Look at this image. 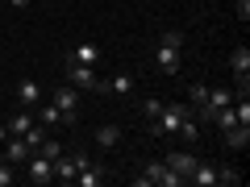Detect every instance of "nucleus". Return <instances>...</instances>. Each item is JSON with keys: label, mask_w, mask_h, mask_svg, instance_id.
I'll return each instance as SVG.
<instances>
[{"label": "nucleus", "mask_w": 250, "mask_h": 187, "mask_svg": "<svg viewBox=\"0 0 250 187\" xmlns=\"http://www.w3.org/2000/svg\"><path fill=\"white\" fill-rule=\"evenodd\" d=\"M179 46H184V34H179V29H167V34L159 37V54H154L159 71L171 75V79L179 75Z\"/></svg>", "instance_id": "1"}, {"label": "nucleus", "mask_w": 250, "mask_h": 187, "mask_svg": "<svg viewBox=\"0 0 250 187\" xmlns=\"http://www.w3.org/2000/svg\"><path fill=\"white\" fill-rule=\"evenodd\" d=\"M100 183H108V170L100 167V162H88V167L75 175V187H100Z\"/></svg>", "instance_id": "9"}, {"label": "nucleus", "mask_w": 250, "mask_h": 187, "mask_svg": "<svg viewBox=\"0 0 250 187\" xmlns=\"http://www.w3.org/2000/svg\"><path fill=\"white\" fill-rule=\"evenodd\" d=\"M9 4L13 9H29V0H9Z\"/></svg>", "instance_id": "25"}, {"label": "nucleus", "mask_w": 250, "mask_h": 187, "mask_svg": "<svg viewBox=\"0 0 250 187\" xmlns=\"http://www.w3.org/2000/svg\"><path fill=\"white\" fill-rule=\"evenodd\" d=\"M29 125H34V108H21V112L13 116L9 125H4V129H9V137H21V133L29 129Z\"/></svg>", "instance_id": "17"}, {"label": "nucleus", "mask_w": 250, "mask_h": 187, "mask_svg": "<svg viewBox=\"0 0 250 187\" xmlns=\"http://www.w3.org/2000/svg\"><path fill=\"white\" fill-rule=\"evenodd\" d=\"M238 21H242V25L250 21V0H238Z\"/></svg>", "instance_id": "24"}, {"label": "nucleus", "mask_w": 250, "mask_h": 187, "mask_svg": "<svg viewBox=\"0 0 250 187\" xmlns=\"http://www.w3.org/2000/svg\"><path fill=\"white\" fill-rule=\"evenodd\" d=\"M25 179L34 187H46V183H54V162L46 158V154H29V162H25Z\"/></svg>", "instance_id": "5"}, {"label": "nucleus", "mask_w": 250, "mask_h": 187, "mask_svg": "<svg viewBox=\"0 0 250 187\" xmlns=\"http://www.w3.org/2000/svg\"><path fill=\"white\" fill-rule=\"evenodd\" d=\"M0 162H4V154H0Z\"/></svg>", "instance_id": "27"}, {"label": "nucleus", "mask_w": 250, "mask_h": 187, "mask_svg": "<svg viewBox=\"0 0 250 187\" xmlns=\"http://www.w3.org/2000/svg\"><path fill=\"white\" fill-rule=\"evenodd\" d=\"M159 112H163V100H159V96H146V100H142V116H146V121H154Z\"/></svg>", "instance_id": "22"}, {"label": "nucleus", "mask_w": 250, "mask_h": 187, "mask_svg": "<svg viewBox=\"0 0 250 187\" xmlns=\"http://www.w3.org/2000/svg\"><path fill=\"white\" fill-rule=\"evenodd\" d=\"M233 96H238V92H229V88H208V112H217V108H229L233 104ZM208 125H213V121H208Z\"/></svg>", "instance_id": "15"}, {"label": "nucleus", "mask_w": 250, "mask_h": 187, "mask_svg": "<svg viewBox=\"0 0 250 187\" xmlns=\"http://www.w3.org/2000/svg\"><path fill=\"white\" fill-rule=\"evenodd\" d=\"M134 88H138V79L129 71H121V75H113V79H100V88L96 92H113V96H134Z\"/></svg>", "instance_id": "7"}, {"label": "nucleus", "mask_w": 250, "mask_h": 187, "mask_svg": "<svg viewBox=\"0 0 250 187\" xmlns=\"http://www.w3.org/2000/svg\"><path fill=\"white\" fill-rule=\"evenodd\" d=\"M4 137H9V129H4V125H0V142H4Z\"/></svg>", "instance_id": "26"}, {"label": "nucleus", "mask_w": 250, "mask_h": 187, "mask_svg": "<svg viewBox=\"0 0 250 187\" xmlns=\"http://www.w3.org/2000/svg\"><path fill=\"white\" fill-rule=\"evenodd\" d=\"M38 154H46V158H62V142H54V137H42V146H38Z\"/></svg>", "instance_id": "21"}, {"label": "nucleus", "mask_w": 250, "mask_h": 187, "mask_svg": "<svg viewBox=\"0 0 250 187\" xmlns=\"http://www.w3.org/2000/svg\"><path fill=\"white\" fill-rule=\"evenodd\" d=\"M163 162H167V167L175 170V175H184V179H188L192 170H196V162H200V158H196V154H179V150H175V154H167Z\"/></svg>", "instance_id": "11"}, {"label": "nucleus", "mask_w": 250, "mask_h": 187, "mask_svg": "<svg viewBox=\"0 0 250 187\" xmlns=\"http://www.w3.org/2000/svg\"><path fill=\"white\" fill-rule=\"evenodd\" d=\"M188 183H196V187H217V167H213V162H196V170L188 175Z\"/></svg>", "instance_id": "14"}, {"label": "nucleus", "mask_w": 250, "mask_h": 187, "mask_svg": "<svg viewBox=\"0 0 250 187\" xmlns=\"http://www.w3.org/2000/svg\"><path fill=\"white\" fill-rule=\"evenodd\" d=\"M221 133H225V146H229V150H246L250 146V125H229Z\"/></svg>", "instance_id": "13"}, {"label": "nucleus", "mask_w": 250, "mask_h": 187, "mask_svg": "<svg viewBox=\"0 0 250 187\" xmlns=\"http://www.w3.org/2000/svg\"><path fill=\"white\" fill-rule=\"evenodd\" d=\"M117 142H121V125H100L96 129V146L100 150H113Z\"/></svg>", "instance_id": "16"}, {"label": "nucleus", "mask_w": 250, "mask_h": 187, "mask_svg": "<svg viewBox=\"0 0 250 187\" xmlns=\"http://www.w3.org/2000/svg\"><path fill=\"white\" fill-rule=\"evenodd\" d=\"M17 100H21V108H38V104H42V83L21 79L17 83Z\"/></svg>", "instance_id": "10"}, {"label": "nucleus", "mask_w": 250, "mask_h": 187, "mask_svg": "<svg viewBox=\"0 0 250 187\" xmlns=\"http://www.w3.org/2000/svg\"><path fill=\"white\" fill-rule=\"evenodd\" d=\"M13 179H17L13 175V162H0V187H13Z\"/></svg>", "instance_id": "23"}, {"label": "nucleus", "mask_w": 250, "mask_h": 187, "mask_svg": "<svg viewBox=\"0 0 250 187\" xmlns=\"http://www.w3.org/2000/svg\"><path fill=\"white\" fill-rule=\"evenodd\" d=\"M38 125H46V129H59V125H62V112H59V104H54V100L38 108Z\"/></svg>", "instance_id": "18"}, {"label": "nucleus", "mask_w": 250, "mask_h": 187, "mask_svg": "<svg viewBox=\"0 0 250 187\" xmlns=\"http://www.w3.org/2000/svg\"><path fill=\"white\" fill-rule=\"evenodd\" d=\"M67 83L80 92H96L100 79H96V67H83V62H67Z\"/></svg>", "instance_id": "6"}, {"label": "nucleus", "mask_w": 250, "mask_h": 187, "mask_svg": "<svg viewBox=\"0 0 250 187\" xmlns=\"http://www.w3.org/2000/svg\"><path fill=\"white\" fill-rule=\"evenodd\" d=\"M188 104H192V108H205L208 104V83H192V88H188Z\"/></svg>", "instance_id": "19"}, {"label": "nucleus", "mask_w": 250, "mask_h": 187, "mask_svg": "<svg viewBox=\"0 0 250 187\" xmlns=\"http://www.w3.org/2000/svg\"><path fill=\"white\" fill-rule=\"evenodd\" d=\"M184 116H188V104H163V112L150 121V137H171Z\"/></svg>", "instance_id": "3"}, {"label": "nucleus", "mask_w": 250, "mask_h": 187, "mask_svg": "<svg viewBox=\"0 0 250 187\" xmlns=\"http://www.w3.org/2000/svg\"><path fill=\"white\" fill-rule=\"evenodd\" d=\"M50 100L59 104V112H62V125L71 129V125L80 121V88H71V83H59V88L50 92Z\"/></svg>", "instance_id": "2"}, {"label": "nucleus", "mask_w": 250, "mask_h": 187, "mask_svg": "<svg viewBox=\"0 0 250 187\" xmlns=\"http://www.w3.org/2000/svg\"><path fill=\"white\" fill-rule=\"evenodd\" d=\"M67 62H83V67H96V62H100V46H92V42H80L71 54H67Z\"/></svg>", "instance_id": "12"}, {"label": "nucleus", "mask_w": 250, "mask_h": 187, "mask_svg": "<svg viewBox=\"0 0 250 187\" xmlns=\"http://www.w3.org/2000/svg\"><path fill=\"white\" fill-rule=\"evenodd\" d=\"M29 154H34V146H29L25 137H9V142H4V162H13V167H25Z\"/></svg>", "instance_id": "8"}, {"label": "nucleus", "mask_w": 250, "mask_h": 187, "mask_svg": "<svg viewBox=\"0 0 250 187\" xmlns=\"http://www.w3.org/2000/svg\"><path fill=\"white\" fill-rule=\"evenodd\" d=\"M217 183L238 187V183H242V170H238V167H217Z\"/></svg>", "instance_id": "20"}, {"label": "nucleus", "mask_w": 250, "mask_h": 187, "mask_svg": "<svg viewBox=\"0 0 250 187\" xmlns=\"http://www.w3.org/2000/svg\"><path fill=\"white\" fill-rule=\"evenodd\" d=\"M88 162H92L88 154H62V158H54V183H75V175Z\"/></svg>", "instance_id": "4"}]
</instances>
